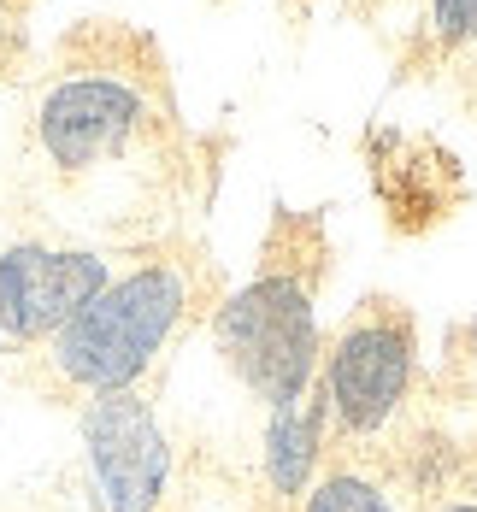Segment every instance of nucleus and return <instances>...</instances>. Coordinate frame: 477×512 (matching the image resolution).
I'll list each match as a JSON object with an SVG mask.
<instances>
[{
    "mask_svg": "<svg viewBox=\"0 0 477 512\" xmlns=\"http://www.w3.org/2000/svg\"><path fill=\"white\" fill-rule=\"evenodd\" d=\"M301 512H413V501H401V471L354 448H330L301 495Z\"/></svg>",
    "mask_w": 477,
    "mask_h": 512,
    "instance_id": "8",
    "label": "nucleus"
},
{
    "mask_svg": "<svg viewBox=\"0 0 477 512\" xmlns=\"http://www.w3.org/2000/svg\"><path fill=\"white\" fill-rule=\"evenodd\" d=\"M142 130H148V95H142V83H130L118 71L59 77L36 106V142L71 177L118 159Z\"/></svg>",
    "mask_w": 477,
    "mask_h": 512,
    "instance_id": "5",
    "label": "nucleus"
},
{
    "mask_svg": "<svg viewBox=\"0 0 477 512\" xmlns=\"http://www.w3.org/2000/svg\"><path fill=\"white\" fill-rule=\"evenodd\" d=\"M83 465L101 512H165L171 495V436L154 401L136 389H106L83 401Z\"/></svg>",
    "mask_w": 477,
    "mask_h": 512,
    "instance_id": "4",
    "label": "nucleus"
},
{
    "mask_svg": "<svg viewBox=\"0 0 477 512\" xmlns=\"http://www.w3.org/2000/svg\"><path fill=\"white\" fill-rule=\"evenodd\" d=\"M318 383L330 401V436L336 448L377 442L419 383V324L389 295H371L360 312L342 318L330 348L318 359Z\"/></svg>",
    "mask_w": 477,
    "mask_h": 512,
    "instance_id": "3",
    "label": "nucleus"
},
{
    "mask_svg": "<svg viewBox=\"0 0 477 512\" xmlns=\"http://www.w3.org/2000/svg\"><path fill=\"white\" fill-rule=\"evenodd\" d=\"M413 512H477V465L448 448H436V465L413 471Z\"/></svg>",
    "mask_w": 477,
    "mask_h": 512,
    "instance_id": "9",
    "label": "nucleus"
},
{
    "mask_svg": "<svg viewBox=\"0 0 477 512\" xmlns=\"http://www.w3.org/2000/svg\"><path fill=\"white\" fill-rule=\"evenodd\" d=\"M6 42H12V6L0 0V53H6Z\"/></svg>",
    "mask_w": 477,
    "mask_h": 512,
    "instance_id": "11",
    "label": "nucleus"
},
{
    "mask_svg": "<svg viewBox=\"0 0 477 512\" xmlns=\"http://www.w3.org/2000/svg\"><path fill=\"white\" fill-rule=\"evenodd\" d=\"M318 277H324L318 224L283 218L277 236L265 242L260 271L212 312L218 354L260 407H277V401L301 395L318 377V359H324L318 307H313Z\"/></svg>",
    "mask_w": 477,
    "mask_h": 512,
    "instance_id": "1",
    "label": "nucleus"
},
{
    "mask_svg": "<svg viewBox=\"0 0 477 512\" xmlns=\"http://www.w3.org/2000/svg\"><path fill=\"white\" fill-rule=\"evenodd\" d=\"M265 454H260V477L265 489H271V501H283V507H301V495H307V483L318 477V465L330 454V401H324V383H307L301 395H289V401H277V407H265Z\"/></svg>",
    "mask_w": 477,
    "mask_h": 512,
    "instance_id": "7",
    "label": "nucleus"
},
{
    "mask_svg": "<svg viewBox=\"0 0 477 512\" xmlns=\"http://www.w3.org/2000/svg\"><path fill=\"white\" fill-rule=\"evenodd\" d=\"M189 318H195V271L183 259H148L124 277H106L101 295L59 336H48V371L83 395L136 389L159 365V354L183 336Z\"/></svg>",
    "mask_w": 477,
    "mask_h": 512,
    "instance_id": "2",
    "label": "nucleus"
},
{
    "mask_svg": "<svg viewBox=\"0 0 477 512\" xmlns=\"http://www.w3.org/2000/svg\"><path fill=\"white\" fill-rule=\"evenodd\" d=\"M430 24L442 48H460L477 36V0H430Z\"/></svg>",
    "mask_w": 477,
    "mask_h": 512,
    "instance_id": "10",
    "label": "nucleus"
},
{
    "mask_svg": "<svg viewBox=\"0 0 477 512\" xmlns=\"http://www.w3.org/2000/svg\"><path fill=\"white\" fill-rule=\"evenodd\" d=\"M106 289V259L89 248L12 242L0 254V336L48 342Z\"/></svg>",
    "mask_w": 477,
    "mask_h": 512,
    "instance_id": "6",
    "label": "nucleus"
}]
</instances>
